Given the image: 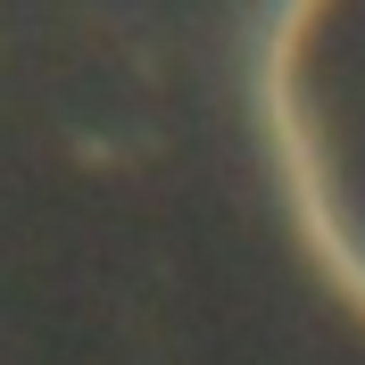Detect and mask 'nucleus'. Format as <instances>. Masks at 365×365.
Here are the masks:
<instances>
[{
  "instance_id": "nucleus-1",
  "label": "nucleus",
  "mask_w": 365,
  "mask_h": 365,
  "mask_svg": "<svg viewBox=\"0 0 365 365\" xmlns=\"http://www.w3.org/2000/svg\"><path fill=\"white\" fill-rule=\"evenodd\" d=\"M266 125L299 232L365 307V0H282L266 34Z\"/></svg>"
}]
</instances>
